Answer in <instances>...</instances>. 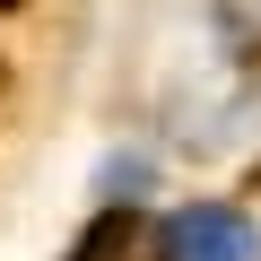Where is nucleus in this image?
<instances>
[{
  "mask_svg": "<svg viewBox=\"0 0 261 261\" xmlns=\"http://www.w3.org/2000/svg\"><path fill=\"white\" fill-rule=\"evenodd\" d=\"M61 261H166V226H157L148 209L113 200V209H96V218L79 226V244H70Z\"/></svg>",
  "mask_w": 261,
  "mask_h": 261,
  "instance_id": "nucleus-1",
  "label": "nucleus"
},
{
  "mask_svg": "<svg viewBox=\"0 0 261 261\" xmlns=\"http://www.w3.org/2000/svg\"><path fill=\"white\" fill-rule=\"evenodd\" d=\"M0 9H18V0H0Z\"/></svg>",
  "mask_w": 261,
  "mask_h": 261,
  "instance_id": "nucleus-2",
  "label": "nucleus"
}]
</instances>
